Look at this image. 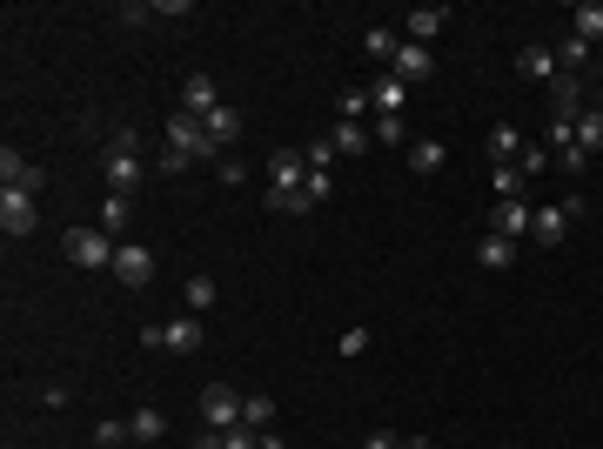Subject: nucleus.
Instances as JSON below:
<instances>
[{"label": "nucleus", "mask_w": 603, "mask_h": 449, "mask_svg": "<svg viewBox=\"0 0 603 449\" xmlns=\"http://www.w3.org/2000/svg\"><path fill=\"white\" fill-rule=\"evenodd\" d=\"M302 161H309V168H322V175H329V161H335V141H309V148H302Z\"/></svg>", "instance_id": "e433bc0d"}, {"label": "nucleus", "mask_w": 603, "mask_h": 449, "mask_svg": "<svg viewBox=\"0 0 603 449\" xmlns=\"http://www.w3.org/2000/svg\"><path fill=\"white\" fill-rule=\"evenodd\" d=\"M402 449H436V443H429V436H402Z\"/></svg>", "instance_id": "a18cd8bd"}, {"label": "nucleus", "mask_w": 603, "mask_h": 449, "mask_svg": "<svg viewBox=\"0 0 603 449\" xmlns=\"http://www.w3.org/2000/svg\"><path fill=\"white\" fill-rule=\"evenodd\" d=\"M329 141H335V155H369V141L376 135H369V121H342Z\"/></svg>", "instance_id": "6ab92c4d"}, {"label": "nucleus", "mask_w": 603, "mask_h": 449, "mask_svg": "<svg viewBox=\"0 0 603 449\" xmlns=\"http://www.w3.org/2000/svg\"><path fill=\"white\" fill-rule=\"evenodd\" d=\"M128 222H134V202H128V195H108V202H101V228H108V235H121Z\"/></svg>", "instance_id": "cd10ccee"}, {"label": "nucleus", "mask_w": 603, "mask_h": 449, "mask_svg": "<svg viewBox=\"0 0 603 449\" xmlns=\"http://www.w3.org/2000/svg\"><path fill=\"white\" fill-rule=\"evenodd\" d=\"M362 349H369V329H362V322H356V329H342V342H335V356H362Z\"/></svg>", "instance_id": "f704fd0d"}, {"label": "nucleus", "mask_w": 603, "mask_h": 449, "mask_svg": "<svg viewBox=\"0 0 603 449\" xmlns=\"http://www.w3.org/2000/svg\"><path fill=\"white\" fill-rule=\"evenodd\" d=\"M242 423L248 429H268V423H275V403H268V396H242Z\"/></svg>", "instance_id": "7c9ffc66"}, {"label": "nucleus", "mask_w": 603, "mask_h": 449, "mask_svg": "<svg viewBox=\"0 0 603 449\" xmlns=\"http://www.w3.org/2000/svg\"><path fill=\"white\" fill-rule=\"evenodd\" d=\"M557 68H563V74H583V68H590V41L563 34V41H557Z\"/></svg>", "instance_id": "b1692460"}, {"label": "nucleus", "mask_w": 603, "mask_h": 449, "mask_svg": "<svg viewBox=\"0 0 603 449\" xmlns=\"http://www.w3.org/2000/svg\"><path fill=\"white\" fill-rule=\"evenodd\" d=\"M148 14H155V0H128V7H121V27H141Z\"/></svg>", "instance_id": "a19ab883"}, {"label": "nucleus", "mask_w": 603, "mask_h": 449, "mask_svg": "<svg viewBox=\"0 0 603 449\" xmlns=\"http://www.w3.org/2000/svg\"><path fill=\"white\" fill-rule=\"evenodd\" d=\"M516 74H530V81H557V47H550V41H530V47H523V54H516Z\"/></svg>", "instance_id": "9d476101"}, {"label": "nucleus", "mask_w": 603, "mask_h": 449, "mask_svg": "<svg viewBox=\"0 0 603 449\" xmlns=\"http://www.w3.org/2000/svg\"><path fill=\"white\" fill-rule=\"evenodd\" d=\"M255 436H262V429H222V449H255Z\"/></svg>", "instance_id": "ea45409f"}, {"label": "nucleus", "mask_w": 603, "mask_h": 449, "mask_svg": "<svg viewBox=\"0 0 603 449\" xmlns=\"http://www.w3.org/2000/svg\"><path fill=\"white\" fill-rule=\"evenodd\" d=\"M577 148H583V155H603V101L577 114Z\"/></svg>", "instance_id": "a211bd4d"}, {"label": "nucleus", "mask_w": 603, "mask_h": 449, "mask_svg": "<svg viewBox=\"0 0 603 449\" xmlns=\"http://www.w3.org/2000/svg\"><path fill=\"white\" fill-rule=\"evenodd\" d=\"M201 128H208V141H215V148H228V141L242 135V114H235V108H228V101H222V108L208 114V121H201Z\"/></svg>", "instance_id": "412c9836"}, {"label": "nucleus", "mask_w": 603, "mask_h": 449, "mask_svg": "<svg viewBox=\"0 0 603 449\" xmlns=\"http://www.w3.org/2000/svg\"><path fill=\"white\" fill-rule=\"evenodd\" d=\"M543 168H550V148H543V141H523V155H516V175H523V181H536Z\"/></svg>", "instance_id": "c85d7f7f"}, {"label": "nucleus", "mask_w": 603, "mask_h": 449, "mask_svg": "<svg viewBox=\"0 0 603 449\" xmlns=\"http://www.w3.org/2000/svg\"><path fill=\"white\" fill-rule=\"evenodd\" d=\"M114 235L108 228H67V262L74 269H114Z\"/></svg>", "instance_id": "7ed1b4c3"}, {"label": "nucleus", "mask_w": 603, "mask_h": 449, "mask_svg": "<svg viewBox=\"0 0 603 449\" xmlns=\"http://www.w3.org/2000/svg\"><path fill=\"white\" fill-rule=\"evenodd\" d=\"M0 228H7L14 242L41 228V208H34V195H27V188H0Z\"/></svg>", "instance_id": "423d86ee"}, {"label": "nucleus", "mask_w": 603, "mask_h": 449, "mask_svg": "<svg viewBox=\"0 0 603 449\" xmlns=\"http://www.w3.org/2000/svg\"><path fill=\"white\" fill-rule=\"evenodd\" d=\"M409 168L416 175H436L443 168V141H409Z\"/></svg>", "instance_id": "bb28decb"}, {"label": "nucleus", "mask_w": 603, "mask_h": 449, "mask_svg": "<svg viewBox=\"0 0 603 449\" xmlns=\"http://www.w3.org/2000/svg\"><path fill=\"white\" fill-rule=\"evenodd\" d=\"M201 429H242V396L228 382H208L201 389Z\"/></svg>", "instance_id": "20e7f679"}, {"label": "nucleus", "mask_w": 603, "mask_h": 449, "mask_svg": "<svg viewBox=\"0 0 603 449\" xmlns=\"http://www.w3.org/2000/svg\"><path fill=\"white\" fill-rule=\"evenodd\" d=\"M557 168H563V175H570V181H577L583 168H590V155H583V148H563V155H557Z\"/></svg>", "instance_id": "4c0bfd02"}, {"label": "nucleus", "mask_w": 603, "mask_h": 449, "mask_svg": "<svg viewBox=\"0 0 603 449\" xmlns=\"http://www.w3.org/2000/svg\"><path fill=\"white\" fill-rule=\"evenodd\" d=\"M369 114V88H349L342 94V121H362Z\"/></svg>", "instance_id": "c9c22d12"}, {"label": "nucleus", "mask_w": 603, "mask_h": 449, "mask_svg": "<svg viewBox=\"0 0 603 449\" xmlns=\"http://www.w3.org/2000/svg\"><path fill=\"white\" fill-rule=\"evenodd\" d=\"M128 436H134V443H161V436H168V416H161V409H134Z\"/></svg>", "instance_id": "4be33fe9"}, {"label": "nucleus", "mask_w": 603, "mask_h": 449, "mask_svg": "<svg viewBox=\"0 0 603 449\" xmlns=\"http://www.w3.org/2000/svg\"><path fill=\"white\" fill-rule=\"evenodd\" d=\"M195 449H222V429H201V436H195Z\"/></svg>", "instance_id": "37998d69"}, {"label": "nucleus", "mask_w": 603, "mask_h": 449, "mask_svg": "<svg viewBox=\"0 0 603 449\" xmlns=\"http://www.w3.org/2000/svg\"><path fill=\"white\" fill-rule=\"evenodd\" d=\"M255 449H289V443H282L275 429H262V436H255Z\"/></svg>", "instance_id": "c03bdc74"}, {"label": "nucleus", "mask_w": 603, "mask_h": 449, "mask_svg": "<svg viewBox=\"0 0 603 449\" xmlns=\"http://www.w3.org/2000/svg\"><path fill=\"white\" fill-rule=\"evenodd\" d=\"M161 336H168V349H175V356H195L201 342V315H175V322H161Z\"/></svg>", "instance_id": "f8f14e48"}, {"label": "nucleus", "mask_w": 603, "mask_h": 449, "mask_svg": "<svg viewBox=\"0 0 603 449\" xmlns=\"http://www.w3.org/2000/svg\"><path fill=\"white\" fill-rule=\"evenodd\" d=\"M476 262H483V269H510V262H516V242H510V235H496V228H490V235L476 242Z\"/></svg>", "instance_id": "f3484780"}, {"label": "nucleus", "mask_w": 603, "mask_h": 449, "mask_svg": "<svg viewBox=\"0 0 603 449\" xmlns=\"http://www.w3.org/2000/svg\"><path fill=\"white\" fill-rule=\"evenodd\" d=\"M268 208H275V215H315V202L302 195V188H289V195H282V188H268Z\"/></svg>", "instance_id": "c756f323"}, {"label": "nucleus", "mask_w": 603, "mask_h": 449, "mask_svg": "<svg viewBox=\"0 0 603 449\" xmlns=\"http://www.w3.org/2000/svg\"><path fill=\"white\" fill-rule=\"evenodd\" d=\"M181 302H188V315H208L215 302H222V282H215V275H188V289H181Z\"/></svg>", "instance_id": "2eb2a0df"}, {"label": "nucleus", "mask_w": 603, "mask_h": 449, "mask_svg": "<svg viewBox=\"0 0 603 449\" xmlns=\"http://www.w3.org/2000/svg\"><path fill=\"white\" fill-rule=\"evenodd\" d=\"M443 21H449V7H409V14H402V27H409V41L416 47H436Z\"/></svg>", "instance_id": "9b49d317"}, {"label": "nucleus", "mask_w": 603, "mask_h": 449, "mask_svg": "<svg viewBox=\"0 0 603 449\" xmlns=\"http://www.w3.org/2000/svg\"><path fill=\"white\" fill-rule=\"evenodd\" d=\"M215 108H222V94H215V81H208V74H188V81H181V114H195V121H208Z\"/></svg>", "instance_id": "1a4fd4ad"}, {"label": "nucleus", "mask_w": 603, "mask_h": 449, "mask_svg": "<svg viewBox=\"0 0 603 449\" xmlns=\"http://www.w3.org/2000/svg\"><path fill=\"white\" fill-rule=\"evenodd\" d=\"M570 21H577V27H570L577 41H590V47L603 41V7H597V0H583V7H570Z\"/></svg>", "instance_id": "5701e85b"}, {"label": "nucleus", "mask_w": 603, "mask_h": 449, "mask_svg": "<svg viewBox=\"0 0 603 449\" xmlns=\"http://www.w3.org/2000/svg\"><path fill=\"white\" fill-rule=\"evenodd\" d=\"M362 449H402V436H389V429H369V436H362Z\"/></svg>", "instance_id": "79ce46f5"}, {"label": "nucleus", "mask_w": 603, "mask_h": 449, "mask_svg": "<svg viewBox=\"0 0 603 449\" xmlns=\"http://www.w3.org/2000/svg\"><path fill=\"white\" fill-rule=\"evenodd\" d=\"M530 235H536L543 248H557L563 235H570V215H563V208H536V228H530Z\"/></svg>", "instance_id": "aec40b11"}, {"label": "nucleus", "mask_w": 603, "mask_h": 449, "mask_svg": "<svg viewBox=\"0 0 603 449\" xmlns=\"http://www.w3.org/2000/svg\"><path fill=\"white\" fill-rule=\"evenodd\" d=\"M215 181H228V188H235V181H248V168L235 155H222V161H215Z\"/></svg>", "instance_id": "58836bf2"}, {"label": "nucleus", "mask_w": 603, "mask_h": 449, "mask_svg": "<svg viewBox=\"0 0 603 449\" xmlns=\"http://www.w3.org/2000/svg\"><path fill=\"white\" fill-rule=\"evenodd\" d=\"M101 168H108L114 195H128L134 181H141V141H134V128H114L108 148H101Z\"/></svg>", "instance_id": "f257e3e1"}, {"label": "nucleus", "mask_w": 603, "mask_h": 449, "mask_svg": "<svg viewBox=\"0 0 603 449\" xmlns=\"http://www.w3.org/2000/svg\"><path fill=\"white\" fill-rule=\"evenodd\" d=\"M329 188H335V175H322V168H309V181H302V195H309L315 208L329 202Z\"/></svg>", "instance_id": "473e14b6"}, {"label": "nucleus", "mask_w": 603, "mask_h": 449, "mask_svg": "<svg viewBox=\"0 0 603 449\" xmlns=\"http://www.w3.org/2000/svg\"><path fill=\"white\" fill-rule=\"evenodd\" d=\"M309 181V161H302V148H275V161H268V188H302Z\"/></svg>", "instance_id": "6e6552de"}, {"label": "nucleus", "mask_w": 603, "mask_h": 449, "mask_svg": "<svg viewBox=\"0 0 603 449\" xmlns=\"http://www.w3.org/2000/svg\"><path fill=\"white\" fill-rule=\"evenodd\" d=\"M362 47H369V54H376V61H396V34H389V27H369V34H362Z\"/></svg>", "instance_id": "2f4dec72"}, {"label": "nucleus", "mask_w": 603, "mask_h": 449, "mask_svg": "<svg viewBox=\"0 0 603 449\" xmlns=\"http://www.w3.org/2000/svg\"><path fill=\"white\" fill-rule=\"evenodd\" d=\"M168 155H181V161H222V148L208 141V128H201L195 114L175 108V121H168Z\"/></svg>", "instance_id": "f03ea898"}, {"label": "nucleus", "mask_w": 603, "mask_h": 449, "mask_svg": "<svg viewBox=\"0 0 603 449\" xmlns=\"http://www.w3.org/2000/svg\"><path fill=\"white\" fill-rule=\"evenodd\" d=\"M369 108H376V114H402V108H409V88H402L396 74H382L376 88H369Z\"/></svg>", "instance_id": "dca6fc26"}, {"label": "nucleus", "mask_w": 603, "mask_h": 449, "mask_svg": "<svg viewBox=\"0 0 603 449\" xmlns=\"http://www.w3.org/2000/svg\"><path fill=\"white\" fill-rule=\"evenodd\" d=\"M490 155L516 168V155H523V128H503V121H496V128H490Z\"/></svg>", "instance_id": "393cba45"}, {"label": "nucleus", "mask_w": 603, "mask_h": 449, "mask_svg": "<svg viewBox=\"0 0 603 449\" xmlns=\"http://www.w3.org/2000/svg\"><path fill=\"white\" fill-rule=\"evenodd\" d=\"M389 68H396V81H402V88H416V81H429V74H436V47H416V41H402Z\"/></svg>", "instance_id": "0eeeda50"}, {"label": "nucleus", "mask_w": 603, "mask_h": 449, "mask_svg": "<svg viewBox=\"0 0 603 449\" xmlns=\"http://www.w3.org/2000/svg\"><path fill=\"white\" fill-rule=\"evenodd\" d=\"M114 282H121V289H148V282H155V248L121 242L114 248Z\"/></svg>", "instance_id": "39448f33"}, {"label": "nucleus", "mask_w": 603, "mask_h": 449, "mask_svg": "<svg viewBox=\"0 0 603 449\" xmlns=\"http://www.w3.org/2000/svg\"><path fill=\"white\" fill-rule=\"evenodd\" d=\"M530 228H536V208L530 202H496V235H510V242H516V235H530Z\"/></svg>", "instance_id": "ddd939ff"}, {"label": "nucleus", "mask_w": 603, "mask_h": 449, "mask_svg": "<svg viewBox=\"0 0 603 449\" xmlns=\"http://www.w3.org/2000/svg\"><path fill=\"white\" fill-rule=\"evenodd\" d=\"M369 135H376L382 148H402V141H409V121H402V114H376V121H369Z\"/></svg>", "instance_id": "a878e982"}, {"label": "nucleus", "mask_w": 603, "mask_h": 449, "mask_svg": "<svg viewBox=\"0 0 603 449\" xmlns=\"http://www.w3.org/2000/svg\"><path fill=\"white\" fill-rule=\"evenodd\" d=\"M94 443L114 449V443H134V436H128V423H114V416H108V423H94Z\"/></svg>", "instance_id": "72a5a7b5"}, {"label": "nucleus", "mask_w": 603, "mask_h": 449, "mask_svg": "<svg viewBox=\"0 0 603 449\" xmlns=\"http://www.w3.org/2000/svg\"><path fill=\"white\" fill-rule=\"evenodd\" d=\"M550 101H557V121H577L583 114V81L577 74H557V81H550Z\"/></svg>", "instance_id": "4468645a"}]
</instances>
